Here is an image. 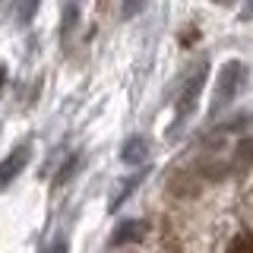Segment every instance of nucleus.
Wrapping results in <instances>:
<instances>
[{
    "label": "nucleus",
    "instance_id": "1",
    "mask_svg": "<svg viewBox=\"0 0 253 253\" xmlns=\"http://www.w3.org/2000/svg\"><path fill=\"white\" fill-rule=\"evenodd\" d=\"M241 83H244V67L241 63H228L225 70H221V76H218V89H215V105H225L231 95L241 89Z\"/></svg>",
    "mask_w": 253,
    "mask_h": 253
},
{
    "label": "nucleus",
    "instance_id": "2",
    "mask_svg": "<svg viewBox=\"0 0 253 253\" xmlns=\"http://www.w3.org/2000/svg\"><path fill=\"white\" fill-rule=\"evenodd\" d=\"M29 155H32V146L29 142H22V146H16L10 155L0 162V187L3 184H10V180L19 177V171L26 168V162H29Z\"/></svg>",
    "mask_w": 253,
    "mask_h": 253
},
{
    "label": "nucleus",
    "instance_id": "3",
    "mask_svg": "<svg viewBox=\"0 0 253 253\" xmlns=\"http://www.w3.org/2000/svg\"><path fill=\"white\" fill-rule=\"evenodd\" d=\"M142 231H146L142 221H124V225L111 234V247H124V244H130V241H139Z\"/></svg>",
    "mask_w": 253,
    "mask_h": 253
},
{
    "label": "nucleus",
    "instance_id": "4",
    "mask_svg": "<svg viewBox=\"0 0 253 253\" xmlns=\"http://www.w3.org/2000/svg\"><path fill=\"white\" fill-rule=\"evenodd\" d=\"M146 152H149V142L146 139H142V136H136V139H130V142H126V146H124V162L126 165H133V162H142V158H146Z\"/></svg>",
    "mask_w": 253,
    "mask_h": 253
},
{
    "label": "nucleus",
    "instance_id": "5",
    "mask_svg": "<svg viewBox=\"0 0 253 253\" xmlns=\"http://www.w3.org/2000/svg\"><path fill=\"white\" fill-rule=\"evenodd\" d=\"M228 253H253V231L234 234L231 244H228Z\"/></svg>",
    "mask_w": 253,
    "mask_h": 253
},
{
    "label": "nucleus",
    "instance_id": "6",
    "mask_svg": "<svg viewBox=\"0 0 253 253\" xmlns=\"http://www.w3.org/2000/svg\"><path fill=\"white\" fill-rule=\"evenodd\" d=\"M3 79H6V70H3V67H0V85H3Z\"/></svg>",
    "mask_w": 253,
    "mask_h": 253
}]
</instances>
